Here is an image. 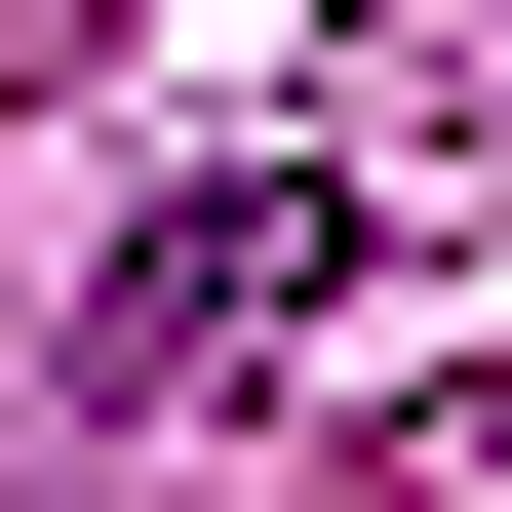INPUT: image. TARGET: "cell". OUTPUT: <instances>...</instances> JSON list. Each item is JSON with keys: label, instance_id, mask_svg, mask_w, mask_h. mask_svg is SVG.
<instances>
[{"label": "cell", "instance_id": "obj_1", "mask_svg": "<svg viewBox=\"0 0 512 512\" xmlns=\"http://www.w3.org/2000/svg\"><path fill=\"white\" fill-rule=\"evenodd\" d=\"M355 316V158H197L119 276H79V394H119V434H197V394H276Z\"/></svg>", "mask_w": 512, "mask_h": 512}]
</instances>
